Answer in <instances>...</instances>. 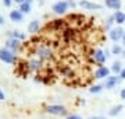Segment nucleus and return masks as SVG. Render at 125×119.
<instances>
[{
	"instance_id": "nucleus-28",
	"label": "nucleus",
	"mask_w": 125,
	"mask_h": 119,
	"mask_svg": "<svg viewBox=\"0 0 125 119\" xmlns=\"http://www.w3.org/2000/svg\"><path fill=\"white\" fill-rule=\"evenodd\" d=\"M120 78L121 80H125V67L122 70H121V73H120Z\"/></svg>"
},
{
	"instance_id": "nucleus-31",
	"label": "nucleus",
	"mask_w": 125,
	"mask_h": 119,
	"mask_svg": "<svg viewBox=\"0 0 125 119\" xmlns=\"http://www.w3.org/2000/svg\"><path fill=\"white\" fill-rule=\"evenodd\" d=\"M4 100H6V95L3 94V91L0 90V101H4Z\"/></svg>"
},
{
	"instance_id": "nucleus-16",
	"label": "nucleus",
	"mask_w": 125,
	"mask_h": 119,
	"mask_svg": "<svg viewBox=\"0 0 125 119\" xmlns=\"http://www.w3.org/2000/svg\"><path fill=\"white\" fill-rule=\"evenodd\" d=\"M39 28H40V23L38 20H33L28 25V31L31 32V34H36V32H39Z\"/></svg>"
},
{
	"instance_id": "nucleus-1",
	"label": "nucleus",
	"mask_w": 125,
	"mask_h": 119,
	"mask_svg": "<svg viewBox=\"0 0 125 119\" xmlns=\"http://www.w3.org/2000/svg\"><path fill=\"white\" fill-rule=\"evenodd\" d=\"M78 35H79V31L76 28H72V27H67L64 28L61 31V38H62V42L64 44H74V42L78 41Z\"/></svg>"
},
{
	"instance_id": "nucleus-17",
	"label": "nucleus",
	"mask_w": 125,
	"mask_h": 119,
	"mask_svg": "<svg viewBox=\"0 0 125 119\" xmlns=\"http://www.w3.org/2000/svg\"><path fill=\"white\" fill-rule=\"evenodd\" d=\"M9 37L10 38H15V39H18V41H24V39L27 38V35H25L24 32H21V31H10Z\"/></svg>"
},
{
	"instance_id": "nucleus-5",
	"label": "nucleus",
	"mask_w": 125,
	"mask_h": 119,
	"mask_svg": "<svg viewBox=\"0 0 125 119\" xmlns=\"http://www.w3.org/2000/svg\"><path fill=\"white\" fill-rule=\"evenodd\" d=\"M4 48H7L9 50H11L13 53H17L18 50H21L22 44H21V41H18V39H15V38H9L7 42H6Z\"/></svg>"
},
{
	"instance_id": "nucleus-3",
	"label": "nucleus",
	"mask_w": 125,
	"mask_h": 119,
	"mask_svg": "<svg viewBox=\"0 0 125 119\" xmlns=\"http://www.w3.org/2000/svg\"><path fill=\"white\" fill-rule=\"evenodd\" d=\"M0 60L4 62V63L14 64V63H17V56L11 50L7 49V48H0Z\"/></svg>"
},
{
	"instance_id": "nucleus-9",
	"label": "nucleus",
	"mask_w": 125,
	"mask_h": 119,
	"mask_svg": "<svg viewBox=\"0 0 125 119\" xmlns=\"http://www.w3.org/2000/svg\"><path fill=\"white\" fill-rule=\"evenodd\" d=\"M67 20H53L52 23L47 25V28L53 30V31H62L64 28H67Z\"/></svg>"
},
{
	"instance_id": "nucleus-26",
	"label": "nucleus",
	"mask_w": 125,
	"mask_h": 119,
	"mask_svg": "<svg viewBox=\"0 0 125 119\" xmlns=\"http://www.w3.org/2000/svg\"><path fill=\"white\" fill-rule=\"evenodd\" d=\"M67 119H82V118H81L79 115H74V114H72V115H68Z\"/></svg>"
},
{
	"instance_id": "nucleus-32",
	"label": "nucleus",
	"mask_w": 125,
	"mask_h": 119,
	"mask_svg": "<svg viewBox=\"0 0 125 119\" xmlns=\"http://www.w3.org/2000/svg\"><path fill=\"white\" fill-rule=\"evenodd\" d=\"M3 24H4V17L0 15V25H3Z\"/></svg>"
},
{
	"instance_id": "nucleus-8",
	"label": "nucleus",
	"mask_w": 125,
	"mask_h": 119,
	"mask_svg": "<svg viewBox=\"0 0 125 119\" xmlns=\"http://www.w3.org/2000/svg\"><path fill=\"white\" fill-rule=\"evenodd\" d=\"M110 72L111 70L106 67V66H99L97 69L94 70V78H97V80H102V78H107L110 76Z\"/></svg>"
},
{
	"instance_id": "nucleus-20",
	"label": "nucleus",
	"mask_w": 125,
	"mask_h": 119,
	"mask_svg": "<svg viewBox=\"0 0 125 119\" xmlns=\"http://www.w3.org/2000/svg\"><path fill=\"white\" fill-rule=\"evenodd\" d=\"M122 109H124V105H121V104H118V105H114L111 109H110L108 115H110V116H117V115L120 114Z\"/></svg>"
},
{
	"instance_id": "nucleus-23",
	"label": "nucleus",
	"mask_w": 125,
	"mask_h": 119,
	"mask_svg": "<svg viewBox=\"0 0 125 119\" xmlns=\"http://www.w3.org/2000/svg\"><path fill=\"white\" fill-rule=\"evenodd\" d=\"M122 48H121V45H114L111 48V53L113 55H122Z\"/></svg>"
},
{
	"instance_id": "nucleus-12",
	"label": "nucleus",
	"mask_w": 125,
	"mask_h": 119,
	"mask_svg": "<svg viewBox=\"0 0 125 119\" xmlns=\"http://www.w3.org/2000/svg\"><path fill=\"white\" fill-rule=\"evenodd\" d=\"M79 6H81L83 10H102V9H103L102 4L92 3V1H89V0H81V1H79Z\"/></svg>"
},
{
	"instance_id": "nucleus-19",
	"label": "nucleus",
	"mask_w": 125,
	"mask_h": 119,
	"mask_svg": "<svg viewBox=\"0 0 125 119\" xmlns=\"http://www.w3.org/2000/svg\"><path fill=\"white\" fill-rule=\"evenodd\" d=\"M114 20H115V23L118 24V25H121V24L125 23V13H122V11H117L115 14H114Z\"/></svg>"
},
{
	"instance_id": "nucleus-10",
	"label": "nucleus",
	"mask_w": 125,
	"mask_h": 119,
	"mask_svg": "<svg viewBox=\"0 0 125 119\" xmlns=\"http://www.w3.org/2000/svg\"><path fill=\"white\" fill-rule=\"evenodd\" d=\"M124 30L121 27H117V28H111L110 30V39L114 42H118L122 39V35H124Z\"/></svg>"
},
{
	"instance_id": "nucleus-6",
	"label": "nucleus",
	"mask_w": 125,
	"mask_h": 119,
	"mask_svg": "<svg viewBox=\"0 0 125 119\" xmlns=\"http://www.w3.org/2000/svg\"><path fill=\"white\" fill-rule=\"evenodd\" d=\"M92 58H93V60L99 66H103V64L106 63V60H107V56L104 55V52L102 49H94L92 52Z\"/></svg>"
},
{
	"instance_id": "nucleus-13",
	"label": "nucleus",
	"mask_w": 125,
	"mask_h": 119,
	"mask_svg": "<svg viewBox=\"0 0 125 119\" xmlns=\"http://www.w3.org/2000/svg\"><path fill=\"white\" fill-rule=\"evenodd\" d=\"M28 67H29L31 72H39L43 67V62L40 59H31L28 62Z\"/></svg>"
},
{
	"instance_id": "nucleus-27",
	"label": "nucleus",
	"mask_w": 125,
	"mask_h": 119,
	"mask_svg": "<svg viewBox=\"0 0 125 119\" xmlns=\"http://www.w3.org/2000/svg\"><path fill=\"white\" fill-rule=\"evenodd\" d=\"M11 3H13V0H3V4H4L6 7H10Z\"/></svg>"
},
{
	"instance_id": "nucleus-2",
	"label": "nucleus",
	"mask_w": 125,
	"mask_h": 119,
	"mask_svg": "<svg viewBox=\"0 0 125 119\" xmlns=\"http://www.w3.org/2000/svg\"><path fill=\"white\" fill-rule=\"evenodd\" d=\"M35 55L38 56V59H40L42 62H46V60H52V59H53V49H52L49 45H45V44H42L40 46H38V48H36Z\"/></svg>"
},
{
	"instance_id": "nucleus-30",
	"label": "nucleus",
	"mask_w": 125,
	"mask_h": 119,
	"mask_svg": "<svg viewBox=\"0 0 125 119\" xmlns=\"http://www.w3.org/2000/svg\"><path fill=\"white\" fill-rule=\"evenodd\" d=\"M120 97H121V100H125V88H122V90H121Z\"/></svg>"
},
{
	"instance_id": "nucleus-4",
	"label": "nucleus",
	"mask_w": 125,
	"mask_h": 119,
	"mask_svg": "<svg viewBox=\"0 0 125 119\" xmlns=\"http://www.w3.org/2000/svg\"><path fill=\"white\" fill-rule=\"evenodd\" d=\"M46 112L50 114V115H56V116H64V115H67V109H65V106L58 105V104L49 105L47 108H46Z\"/></svg>"
},
{
	"instance_id": "nucleus-29",
	"label": "nucleus",
	"mask_w": 125,
	"mask_h": 119,
	"mask_svg": "<svg viewBox=\"0 0 125 119\" xmlns=\"http://www.w3.org/2000/svg\"><path fill=\"white\" fill-rule=\"evenodd\" d=\"M88 119H107V118H104V116H99V115H96V116H89Z\"/></svg>"
},
{
	"instance_id": "nucleus-18",
	"label": "nucleus",
	"mask_w": 125,
	"mask_h": 119,
	"mask_svg": "<svg viewBox=\"0 0 125 119\" xmlns=\"http://www.w3.org/2000/svg\"><path fill=\"white\" fill-rule=\"evenodd\" d=\"M124 69V67H122V64H121V62H118V60H115V62H114V63H113V66H111V72L114 74H117V76H120V73H121V70Z\"/></svg>"
},
{
	"instance_id": "nucleus-24",
	"label": "nucleus",
	"mask_w": 125,
	"mask_h": 119,
	"mask_svg": "<svg viewBox=\"0 0 125 119\" xmlns=\"http://www.w3.org/2000/svg\"><path fill=\"white\" fill-rule=\"evenodd\" d=\"M115 23V20H114V15H110L107 18V23H106V30H111L113 24Z\"/></svg>"
},
{
	"instance_id": "nucleus-14",
	"label": "nucleus",
	"mask_w": 125,
	"mask_h": 119,
	"mask_svg": "<svg viewBox=\"0 0 125 119\" xmlns=\"http://www.w3.org/2000/svg\"><path fill=\"white\" fill-rule=\"evenodd\" d=\"M24 18V14L20 11V10H11L10 11V20L13 23H21Z\"/></svg>"
},
{
	"instance_id": "nucleus-34",
	"label": "nucleus",
	"mask_w": 125,
	"mask_h": 119,
	"mask_svg": "<svg viewBox=\"0 0 125 119\" xmlns=\"http://www.w3.org/2000/svg\"><path fill=\"white\" fill-rule=\"evenodd\" d=\"M121 41H122V42L125 44V32H124V35H122V39H121Z\"/></svg>"
},
{
	"instance_id": "nucleus-21",
	"label": "nucleus",
	"mask_w": 125,
	"mask_h": 119,
	"mask_svg": "<svg viewBox=\"0 0 125 119\" xmlns=\"http://www.w3.org/2000/svg\"><path fill=\"white\" fill-rule=\"evenodd\" d=\"M18 10H20L22 14H28L29 11H31V4H29V3H27V1H24V3H21V4H20V9H18Z\"/></svg>"
},
{
	"instance_id": "nucleus-35",
	"label": "nucleus",
	"mask_w": 125,
	"mask_h": 119,
	"mask_svg": "<svg viewBox=\"0 0 125 119\" xmlns=\"http://www.w3.org/2000/svg\"><path fill=\"white\" fill-rule=\"evenodd\" d=\"M25 1H27V3H29V4L32 3V0H25Z\"/></svg>"
},
{
	"instance_id": "nucleus-25",
	"label": "nucleus",
	"mask_w": 125,
	"mask_h": 119,
	"mask_svg": "<svg viewBox=\"0 0 125 119\" xmlns=\"http://www.w3.org/2000/svg\"><path fill=\"white\" fill-rule=\"evenodd\" d=\"M67 3H68L70 7H72V9H75V7H76V4H75V1H74V0H67Z\"/></svg>"
},
{
	"instance_id": "nucleus-22",
	"label": "nucleus",
	"mask_w": 125,
	"mask_h": 119,
	"mask_svg": "<svg viewBox=\"0 0 125 119\" xmlns=\"http://www.w3.org/2000/svg\"><path fill=\"white\" fill-rule=\"evenodd\" d=\"M103 87H104V86H102V84H94V86H92V87L89 88V92L90 94H99V92H102Z\"/></svg>"
},
{
	"instance_id": "nucleus-36",
	"label": "nucleus",
	"mask_w": 125,
	"mask_h": 119,
	"mask_svg": "<svg viewBox=\"0 0 125 119\" xmlns=\"http://www.w3.org/2000/svg\"><path fill=\"white\" fill-rule=\"evenodd\" d=\"M122 56H124V58H125V50H124V52H122Z\"/></svg>"
},
{
	"instance_id": "nucleus-7",
	"label": "nucleus",
	"mask_w": 125,
	"mask_h": 119,
	"mask_svg": "<svg viewBox=\"0 0 125 119\" xmlns=\"http://www.w3.org/2000/svg\"><path fill=\"white\" fill-rule=\"evenodd\" d=\"M68 3H67V0H60V1H57V3H54L53 4V11L56 14H64L65 11L68 10Z\"/></svg>"
},
{
	"instance_id": "nucleus-11",
	"label": "nucleus",
	"mask_w": 125,
	"mask_h": 119,
	"mask_svg": "<svg viewBox=\"0 0 125 119\" xmlns=\"http://www.w3.org/2000/svg\"><path fill=\"white\" fill-rule=\"evenodd\" d=\"M121 81L120 76H117V74H114V76H108L107 78H106V83H104V87L107 88V90H113V88L115 87L117 84Z\"/></svg>"
},
{
	"instance_id": "nucleus-33",
	"label": "nucleus",
	"mask_w": 125,
	"mask_h": 119,
	"mask_svg": "<svg viewBox=\"0 0 125 119\" xmlns=\"http://www.w3.org/2000/svg\"><path fill=\"white\" fill-rule=\"evenodd\" d=\"M14 1H15V3H18V4H21V3H24V1H25V0H14Z\"/></svg>"
},
{
	"instance_id": "nucleus-15",
	"label": "nucleus",
	"mask_w": 125,
	"mask_h": 119,
	"mask_svg": "<svg viewBox=\"0 0 125 119\" xmlns=\"http://www.w3.org/2000/svg\"><path fill=\"white\" fill-rule=\"evenodd\" d=\"M106 7L118 11L121 9V0H106Z\"/></svg>"
}]
</instances>
